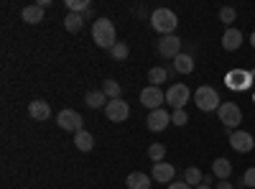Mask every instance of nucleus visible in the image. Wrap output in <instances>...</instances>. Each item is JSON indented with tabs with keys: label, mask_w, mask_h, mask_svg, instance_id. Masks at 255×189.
<instances>
[{
	"label": "nucleus",
	"mask_w": 255,
	"mask_h": 189,
	"mask_svg": "<svg viewBox=\"0 0 255 189\" xmlns=\"http://www.w3.org/2000/svg\"><path fill=\"white\" fill-rule=\"evenodd\" d=\"M92 38L100 49H113L118 44V33H115V23L110 18H97L92 23Z\"/></svg>",
	"instance_id": "1"
},
{
	"label": "nucleus",
	"mask_w": 255,
	"mask_h": 189,
	"mask_svg": "<svg viewBox=\"0 0 255 189\" xmlns=\"http://www.w3.org/2000/svg\"><path fill=\"white\" fill-rule=\"evenodd\" d=\"M179 26V15L171 8H156L151 13V28L161 36H171Z\"/></svg>",
	"instance_id": "2"
},
{
	"label": "nucleus",
	"mask_w": 255,
	"mask_h": 189,
	"mask_svg": "<svg viewBox=\"0 0 255 189\" xmlns=\"http://www.w3.org/2000/svg\"><path fill=\"white\" fill-rule=\"evenodd\" d=\"M194 105H197V108H199L202 113H212V110H220L222 100H220V95H217V90H215V87L202 85V87L194 92Z\"/></svg>",
	"instance_id": "3"
},
{
	"label": "nucleus",
	"mask_w": 255,
	"mask_h": 189,
	"mask_svg": "<svg viewBox=\"0 0 255 189\" xmlns=\"http://www.w3.org/2000/svg\"><path fill=\"white\" fill-rule=\"evenodd\" d=\"M217 115H220V123L225 125L227 131H238L240 123H243V110H240L238 102H222Z\"/></svg>",
	"instance_id": "4"
},
{
	"label": "nucleus",
	"mask_w": 255,
	"mask_h": 189,
	"mask_svg": "<svg viewBox=\"0 0 255 189\" xmlns=\"http://www.w3.org/2000/svg\"><path fill=\"white\" fill-rule=\"evenodd\" d=\"M156 49H158V56H163V59H176V56L181 54V49H184V41H181L176 33L161 36L158 44H156Z\"/></svg>",
	"instance_id": "5"
},
{
	"label": "nucleus",
	"mask_w": 255,
	"mask_h": 189,
	"mask_svg": "<svg viewBox=\"0 0 255 189\" xmlns=\"http://www.w3.org/2000/svg\"><path fill=\"white\" fill-rule=\"evenodd\" d=\"M189 97H191V90L186 85H171V87L166 90V102L171 105L174 110H184Z\"/></svg>",
	"instance_id": "6"
},
{
	"label": "nucleus",
	"mask_w": 255,
	"mask_h": 189,
	"mask_svg": "<svg viewBox=\"0 0 255 189\" xmlns=\"http://www.w3.org/2000/svg\"><path fill=\"white\" fill-rule=\"evenodd\" d=\"M105 115H108L110 123H123V120L130 118V105H128L123 97L110 100V102H108V108H105Z\"/></svg>",
	"instance_id": "7"
},
{
	"label": "nucleus",
	"mask_w": 255,
	"mask_h": 189,
	"mask_svg": "<svg viewBox=\"0 0 255 189\" xmlns=\"http://www.w3.org/2000/svg\"><path fill=\"white\" fill-rule=\"evenodd\" d=\"M56 123H59V128H61V131H69V133H79V131H84V128H82L84 120H82V115H79L77 110H61V113L56 115Z\"/></svg>",
	"instance_id": "8"
},
{
	"label": "nucleus",
	"mask_w": 255,
	"mask_h": 189,
	"mask_svg": "<svg viewBox=\"0 0 255 189\" xmlns=\"http://www.w3.org/2000/svg\"><path fill=\"white\" fill-rule=\"evenodd\" d=\"M230 146L238 154H250L255 149V138L248 131H230Z\"/></svg>",
	"instance_id": "9"
},
{
	"label": "nucleus",
	"mask_w": 255,
	"mask_h": 189,
	"mask_svg": "<svg viewBox=\"0 0 255 189\" xmlns=\"http://www.w3.org/2000/svg\"><path fill=\"white\" fill-rule=\"evenodd\" d=\"M163 102H166V92H163L161 87L148 85V87L140 90V105H145L148 110H158Z\"/></svg>",
	"instance_id": "10"
},
{
	"label": "nucleus",
	"mask_w": 255,
	"mask_h": 189,
	"mask_svg": "<svg viewBox=\"0 0 255 189\" xmlns=\"http://www.w3.org/2000/svg\"><path fill=\"white\" fill-rule=\"evenodd\" d=\"M148 131H153V133H161V131H166L168 128V123H171V113L168 110H163V108H158V110H151L148 113Z\"/></svg>",
	"instance_id": "11"
},
{
	"label": "nucleus",
	"mask_w": 255,
	"mask_h": 189,
	"mask_svg": "<svg viewBox=\"0 0 255 189\" xmlns=\"http://www.w3.org/2000/svg\"><path fill=\"white\" fill-rule=\"evenodd\" d=\"M174 177H176V166H174V164H166V161L153 164V169H151V179H153V182H158V184H171Z\"/></svg>",
	"instance_id": "12"
},
{
	"label": "nucleus",
	"mask_w": 255,
	"mask_h": 189,
	"mask_svg": "<svg viewBox=\"0 0 255 189\" xmlns=\"http://www.w3.org/2000/svg\"><path fill=\"white\" fill-rule=\"evenodd\" d=\"M243 44V31L240 28H227L222 33V49L225 51H238Z\"/></svg>",
	"instance_id": "13"
},
{
	"label": "nucleus",
	"mask_w": 255,
	"mask_h": 189,
	"mask_svg": "<svg viewBox=\"0 0 255 189\" xmlns=\"http://www.w3.org/2000/svg\"><path fill=\"white\" fill-rule=\"evenodd\" d=\"M28 115L33 120H49L51 118V105L44 102V100H33V102H28Z\"/></svg>",
	"instance_id": "14"
},
{
	"label": "nucleus",
	"mask_w": 255,
	"mask_h": 189,
	"mask_svg": "<svg viewBox=\"0 0 255 189\" xmlns=\"http://www.w3.org/2000/svg\"><path fill=\"white\" fill-rule=\"evenodd\" d=\"M125 184H128V189H151L153 179L148 174H143V172H133V174H128Z\"/></svg>",
	"instance_id": "15"
},
{
	"label": "nucleus",
	"mask_w": 255,
	"mask_h": 189,
	"mask_svg": "<svg viewBox=\"0 0 255 189\" xmlns=\"http://www.w3.org/2000/svg\"><path fill=\"white\" fill-rule=\"evenodd\" d=\"M108 102H110V97L105 95L102 90H92V92L84 95V105H87V108H92V110H97V108H108Z\"/></svg>",
	"instance_id": "16"
},
{
	"label": "nucleus",
	"mask_w": 255,
	"mask_h": 189,
	"mask_svg": "<svg viewBox=\"0 0 255 189\" xmlns=\"http://www.w3.org/2000/svg\"><path fill=\"white\" fill-rule=\"evenodd\" d=\"M174 69L179 74H191L194 72V56H191L189 51H181L176 59H174Z\"/></svg>",
	"instance_id": "17"
},
{
	"label": "nucleus",
	"mask_w": 255,
	"mask_h": 189,
	"mask_svg": "<svg viewBox=\"0 0 255 189\" xmlns=\"http://www.w3.org/2000/svg\"><path fill=\"white\" fill-rule=\"evenodd\" d=\"M212 174H215V179H220V182L230 179V174H232V164H230L227 159H215V161H212Z\"/></svg>",
	"instance_id": "18"
},
{
	"label": "nucleus",
	"mask_w": 255,
	"mask_h": 189,
	"mask_svg": "<svg viewBox=\"0 0 255 189\" xmlns=\"http://www.w3.org/2000/svg\"><path fill=\"white\" fill-rule=\"evenodd\" d=\"M44 15H46V10L41 8L38 3H36V5H26L23 13H20V18H23L26 23H41V20H44Z\"/></svg>",
	"instance_id": "19"
},
{
	"label": "nucleus",
	"mask_w": 255,
	"mask_h": 189,
	"mask_svg": "<svg viewBox=\"0 0 255 189\" xmlns=\"http://www.w3.org/2000/svg\"><path fill=\"white\" fill-rule=\"evenodd\" d=\"M74 146H77V151H92L95 149V138H92V133L90 131H79V133H74Z\"/></svg>",
	"instance_id": "20"
},
{
	"label": "nucleus",
	"mask_w": 255,
	"mask_h": 189,
	"mask_svg": "<svg viewBox=\"0 0 255 189\" xmlns=\"http://www.w3.org/2000/svg\"><path fill=\"white\" fill-rule=\"evenodd\" d=\"M64 28H67L69 33H79V31L84 28L82 13H67V18H64Z\"/></svg>",
	"instance_id": "21"
},
{
	"label": "nucleus",
	"mask_w": 255,
	"mask_h": 189,
	"mask_svg": "<svg viewBox=\"0 0 255 189\" xmlns=\"http://www.w3.org/2000/svg\"><path fill=\"white\" fill-rule=\"evenodd\" d=\"M184 182H186L189 187H194V189H197V187L204 182V174L197 169V166H189V169L184 172Z\"/></svg>",
	"instance_id": "22"
},
{
	"label": "nucleus",
	"mask_w": 255,
	"mask_h": 189,
	"mask_svg": "<svg viewBox=\"0 0 255 189\" xmlns=\"http://www.w3.org/2000/svg\"><path fill=\"white\" fill-rule=\"evenodd\" d=\"M166 79H168V69H163V67H153L148 72V82H151L153 87H161Z\"/></svg>",
	"instance_id": "23"
},
{
	"label": "nucleus",
	"mask_w": 255,
	"mask_h": 189,
	"mask_svg": "<svg viewBox=\"0 0 255 189\" xmlns=\"http://www.w3.org/2000/svg\"><path fill=\"white\" fill-rule=\"evenodd\" d=\"M102 92H105V95H108L110 100H118V97L123 95V87L118 85V82H115V79H105V82H102Z\"/></svg>",
	"instance_id": "24"
},
{
	"label": "nucleus",
	"mask_w": 255,
	"mask_h": 189,
	"mask_svg": "<svg viewBox=\"0 0 255 189\" xmlns=\"http://www.w3.org/2000/svg\"><path fill=\"white\" fill-rule=\"evenodd\" d=\"M166 156V146L163 143H151V149H148V159H151L153 164H161Z\"/></svg>",
	"instance_id": "25"
},
{
	"label": "nucleus",
	"mask_w": 255,
	"mask_h": 189,
	"mask_svg": "<svg viewBox=\"0 0 255 189\" xmlns=\"http://www.w3.org/2000/svg\"><path fill=\"white\" fill-rule=\"evenodd\" d=\"M235 18H238V13H235V8L232 5H225V8H220V20L227 26V28H232V23H235Z\"/></svg>",
	"instance_id": "26"
},
{
	"label": "nucleus",
	"mask_w": 255,
	"mask_h": 189,
	"mask_svg": "<svg viewBox=\"0 0 255 189\" xmlns=\"http://www.w3.org/2000/svg\"><path fill=\"white\" fill-rule=\"evenodd\" d=\"M110 54H113V59H115V61H125V59H128V54H130V49H128V44L118 41V44L110 49Z\"/></svg>",
	"instance_id": "27"
},
{
	"label": "nucleus",
	"mask_w": 255,
	"mask_h": 189,
	"mask_svg": "<svg viewBox=\"0 0 255 189\" xmlns=\"http://www.w3.org/2000/svg\"><path fill=\"white\" fill-rule=\"evenodd\" d=\"M67 8H69V13H84L90 8V3L87 0H67Z\"/></svg>",
	"instance_id": "28"
},
{
	"label": "nucleus",
	"mask_w": 255,
	"mask_h": 189,
	"mask_svg": "<svg viewBox=\"0 0 255 189\" xmlns=\"http://www.w3.org/2000/svg\"><path fill=\"white\" fill-rule=\"evenodd\" d=\"M171 123L174 125H186L189 123V113L186 110H174L171 113Z\"/></svg>",
	"instance_id": "29"
},
{
	"label": "nucleus",
	"mask_w": 255,
	"mask_h": 189,
	"mask_svg": "<svg viewBox=\"0 0 255 189\" xmlns=\"http://www.w3.org/2000/svg\"><path fill=\"white\" fill-rule=\"evenodd\" d=\"M243 184H245V187H253V189H255V166H250V169H248V172L243 174Z\"/></svg>",
	"instance_id": "30"
},
{
	"label": "nucleus",
	"mask_w": 255,
	"mask_h": 189,
	"mask_svg": "<svg viewBox=\"0 0 255 189\" xmlns=\"http://www.w3.org/2000/svg\"><path fill=\"white\" fill-rule=\"evenodd\" d=\"M166 189H194V187H189L186 182H171V184H168Z\"/></svg>",
	"instance_id": "31"
},
{
	"label": "nucleus",
	"mask_w": 255,
	"mask_h": 189,
	"mask_svg": "<svg viewBox=\"0 0 255 189\" xmlns=\"http://www.w3.org/2000/svg\"><path fill=\"white\" fill-rule=\"evenodd\" d=\"M215 189H235V184H230V182L225 179V182H220V184H217Z\"/></svg>",
	"instance_id": "32"
},
{
	"label": "nucleus",
	"mask_w": 255,
	"mask_h": 189,
	"mask_svg": "<svg viewBox=\"0 0 255 189\" xmlns=\"http://www.w3.org/2000/svg\"><path fill=\"white\" fill-rule=\"evenodd\" d=\"M202 184H207V187H212V184H215V174H207Z\"/></svg>",
	"instance_id": "33"
},
{
	"label": "nucleus",
	"mask_w": 255,
	"mask_h": 189,
	"mask_svg": "<svg viewBox=\"0 0 255 189\" xmlns=\"http://www.w3.org/2000/svg\"><path fill=\"white\" fill-rule=\"evenodd\" d=\"M92 15H95V13H92V5H90L87 10H84V13H82V18H92Z\"/></svg>",
	"instance_id": "34"
},
{
	"label": "nucleus",
	"mask_w": 255,
	"mask_h": 189,
	"mask_svg": "<svg viewBox=\"0 0 255 189\" xmlns=\"http://www.w3.org/2000/svg\"><path fill=\"white\" fill-rule=\"evenodd\" d=\"M250 44H253V49H255V31H253V36H250Z\"/></svg>",
	"instance_id": "35"
},
{
	"label": "nucleus",
	"mask_w": 255,
	"mask_h": 189,
	"mask_svg": "<svg viewBox=\"0 0 255 189\" xmlns=\"http://www.w3.org/2000/svg\"><path fill=\"white\" fill-rule=\"evenodd\" d=\"M197 189H215V187H207V184H199Z\"/></svg>",
	"instance_id": "36"
},
{
	"label": "nucleus",
	"mask_w": 255,
	"mask_h": 189,
	"mask_svg": "<svg viewBox=\"0 0 255 189\" xmlns=\"http://www.w3.org/2000/svg\"><path fill=\"white\" fill-rule=\"evenodd\" d=\"M253 100H255V97H253Z\"/></svg>",
	"instance_id": "37"
}]
</instances>
